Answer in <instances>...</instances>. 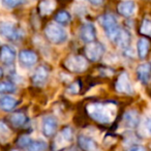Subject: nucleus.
Wrapping results in <instances>:
<instances>
[{"mask_svg":"<svg viewBox=\"0 0 151 151\" xmlns=\"http://www.w3.org/2000/svg\"><path fill=\"white\" fill-rule=\"evenodd\" d=\"M88 115L101 124H109L115 119L117 108L112 103H92L87 106Z\"/></svg>","mask_w":151,"mask_h":151,"instance_id":"obj_1","label":"nucleus"},{"mask_svg":"<svg viewBox=\"0 0 151 151\" xmlns=\"http://www.w3.org/2000/svg\"><path fill=\"white\" fill-rule=\"evenodd\" d=\"M73 141V130L70 126H65L54 138L52 144L53 151H62L66 149Z\"/></svg>","mask_w":151,"mask_h":151,"instance_id":"obj_2","label":"nucleus"},{"mask_svg":"<svg viewBox=\"0 0 151 151\" xmlns=\"http://www.w3.org/2000/svg\"><path fill=\"white\" fill-rule=\"evenodd\" d=\"M45 34L47 38L55 45H61L67 40L66 30L59 24L50 23L45 29Z\"/></svg>","mask_w":151,"mask_h":151,"instance_id":"obj_3","label":"nucleus"},{"mask_svg":"<svg viewBox=\"0 0 151 151\" xmlns=\"http://www.w3.org/2000/svg\"><path fill=\"white\" fill-rule=\"evenodd\" d=\"M85 57L91 62H96L104 56L106 48L101 42H91L85 47Z\"/></svg>","mask_w":151,"mask_h":151,"instance_id":"obj_4","label":"nucleus"},{"mask_svg":"<svg viewBox=\"0 0 151 151\" xmlns=\"http://www.w3.org/2000/svg\"><path fill=\"white\" fill-rule=\"evenodd\" d=\"M64 65L71 73H82L88 66L87 59L80 55H73L65 59Z\"/></svg>","mask_w":151,"mask_h":151,"instance_id":"obj_5","label":"nucleus"},{"mask_svg":"<svg viewBox=\"0 0 151 151\" xmlns=\"http://www.w3.org/2000/svg\"><path fill=\"white\" fill-rule=\"evenodd\" d=\"M99 23L104 27L106 33H107L108 37L110 40L113 38V36L115 35V33L119 29V26H118V21L113 15L111 14H107V15H104L99 18Z\"/></svg>","mask_w":151,"mask_h":151,"instance_id":"obj_6","label":"nucleus"},{"mask_svg":"<svg viewBox=\"0 0 151 151\" xmlns=\"http://www.w3.org/2000/svg\"><path fill=\"white\" fill-rule=\"evenodd\" d=\"M0 34L9 40H17L21 37L20 30L9 21H0Z\"/></svg>","mask_w":151,"mask_h":151,"instance_id":"obj_7","label":"nucleus"},{"mask_svg":"<svg viewBox=\"0 0 151 151\" xmlns=\"http://www.w3.org/2000/svg\"><path fill=\"white\" fill-rule=\"evenodd\" d=\"M116 90L119 93L123 94H132L134 93V88H132V82L129 80V77L126 73H121L118 77L115 84Z\"/></svg>","mask_w":151,"mask_h":151,"instance_id":"obj_8","label":"nucleus"},{"mask_svg":"<svg viewBox=\"0 0 151 151\" xmlns=\"http://www.w3.org/2000/svg\"><path fill=\"white\" fill-rule=\"evenodd\" d=\"M57 128H58V122H57V119L54 116L49 115V116H46V117L42 119V130L45 137H47V138L53 137L56 134Z\"/></svg>","mask_w":151,"mask_h":151,"instance_id":"obj_9","label":"nucleus"},{"mask_svg":"<svg viewBox=\"0 0 151 151\" xmlns=\"http://www.w3.org/2000/svg\"><path fill=\"white\" fill-rule=\"evenodd\" d=\"M111 40L115 42L116 46L119 47L120 49L125 50L129 46L130 40H132V36H130V33L127 30L123 29V28H119Z\"/></svg>","mask_w":151,"mask_h":151,"instance_id":"obj_10","label":"nucleus"},{"mask_svg":"<svg viewBox=\"0 0 151 151\" xmlns=\"http://www.w3.org/2000/svg\"><path fill=\"white\" fill-rule=\"evenodd\" d=\"M80 37L85 44L94 42L96 38V28L92 23H84L81 26Z\"/></svg>","mask_w":151,"mask_h":151,"instance_id":"obj_11","label":"nucleus"},{"mask_svg":"<svg viewBox=\"0 0 151 151\" xmlns=\"http://www.w3.org/2000/svg\"><path fill=\"white\" fill-rule=\"evenodd\" d=\"M17 57V51L9 45H3L0 49V61L5 65H11L14 63Z\"/></svg>","mask_w":151,"mask_h":151,"instance_id":"obj_12","label":"nucleus"},{"mask_svg":"<svg viewBox=\"0 0 151 151\" xmlns=\"http://www.w3.org/2000/svg\"><path fill=\"white\" fill-rule=\"evenodd\" d=\"M49 78V70L46 66L44 65H40L35 68L34 70V73L32 75V83H33L35 86L42 87L44 86L47 83Z\"/></svg>","mask_w":151,"mask_h":151,"instance_id":"obj_13","label":"nucleus"},{"mask_svg":"<svg viewBox=\"0 0 151 151\" xmlns=\"http://www.w3.org/2000/svg\"><path fill=\"white\" fill-rule=\"evenodd\" d=\"M78 144L82 151H101L99 144L90 137L83 136V134L79 136Z\"/></svg>","mask_w":151,"mask_h":151,"instance_id":"obj_14","label":"nucleus"},{"mask_svg":"<svg viewBox=\"0 0 151 151\" xmlns=\"http://www.w3.org/2000/svg\"><path fill=\"white\" fill-rule=\"evenodd\" d=\"M137 5L132 0H123L118 3L117 12L123 17H130L134 14Z\"/></svg>","mask_w":151,"mask_h":151,"instance_id":"obj_15","label":"nucleus"},{"mask_svg":"<svg viewBox=\"0 0 151 151\" xmlns=\"http://www.w3.org/2000/svg\"><path fill=\"white\" fill-rule=\"evenodd\" d=\"M123 123L127 128H136L140 124V115L136 110H129L123 116Z\"/></svg>","mask_w":151,"mask_h":151,"instance_id":"obj_16","label":"nucleus"},{"mask_svg":"<svg viewBox=\"0 0 151 151\" xmlns=\"http://www.w3.org/2000/svg\"><path fill=\"white\" fill-rule=\"evenodd\" d=\"M19 60L25 66H32L37 62V55L30 50H22L19 53Z\"/></svg>","mask_w":151,"mask_h":151,"instance_id":"obj_17","label":"nucleus"},{"mask_svg":"<svg viewBox=\"0 0 151 151\" xmlns=\"http://www.w3.org/2000/svg\"><path fill=\"white\" fill-rule=\"evenodd\" d=\"M19 101L11 95H3L0 97V109L4 112H11L16 109Z\"/></svg>","mask_w":151,"mask_h":151,"instance_id":"obj_18","label":"nucleus"},{"mask_svg":"<svg viewBox=\"0 0 151 151\" xmlns=\"http://www.w3.org/2000/svg\"><path fill=\"white\" fill-rule=\"evenodd\" d=\"M137 76L142 84L147 85L150 80V65L149 63L140 64L137 68Z\"/></svg>","mask_w":151,"mask_h":151,"instance_id":"obj_19","label":"nucleus"},{"mask_svg":"<svg viewBox=\"0 0 151 151\" xmlns=\"http://www.w3.org/2000/svg\"><path fill=\"white\" fill-rule=\"evenodd\" d=\"M9 122L14 127H23L27 123V116L23 112H16L9 116Z\"/></svg>","mask_w":151,"mask_h":151,"instance_id":"obj_20","label":"nucleus"},{"mask_svg":"<svg viewBox=\"0 0 151 151\" xmlns=\"http://www.w3.org/2000/svg\"><path fill=\"white\" fill-rule=\"evenodd\" d=\"M56 7V1L55 0H42L40 3V13L42 16H49Z\"/></svg>","mask_w":151,"mask_h":151,"instance_id":"obj_21","label":"nucleus"},{"mask_svg":"<svg viewBox=\"0 0 151 151\" xmlns=\"http://www.w3.org/2000/svg\"><path fill=\"white\" fill-rule=\"evenodd\" d=\"M149 47H150V42L147 38H140L137 44V51H138V55L140 59H145L148 55L149 52Z\"/></svg>","mask_w":151,"mask_h":151,"instance_id":"obj_22","label":"nucleus"},{"mask_svg":"<svg viewBox=\"0 0 151 151\" xmlns=\"http://www.w3.org/2000/svg\"><path fill=\"white\" fill-rule=\"evenodd\" d=\"M12 132L4 121H0V144H5L9 141Z\"/></svg>","mask_w":151,"mask_h":151,"instance_id":"obj_23","label":"nucleus"},{"mask_svg":"<svg viewBox=\"0 0 151 151\" xmlns=\"http://www.w3.org/2000/svg\"><path fill=\"white\" fill-rule=\"evenodd\" d=\"M17 90V87L14 83L9 82V81H3L0 82V94H11L15 93Z\"/></svg>","mask_w":151,"mask_h":151,"instance_id":"obj_24","label":"nucleus"},{"mask_svg":"<svg viewBox=\"0 0 151 151\" xmlns=\"http://www.w3.org/2000/svg\"><path fill=\"white\" fill-rule=\"evenodd\" d=\"M48 150V144L45 141L36 140L30 143L28 146V151H47Z\"/></svg>","mask_w":151,"mask_h":151,"instance_id":"obj_25","label":"nucleus"},{"mask_svg":"<svg viewBox=\"0 0 151 151\" xmlns=\"http://www.w3.org/2000/svg\"><path fill=\"white\" fill-rule=\"evenodd\" d=\"M71 20V16L68 12L66 11H61L55 16V21L60 25H65V24L69 23Z\"/></svg>","mask_w":151,"mask_h":151,"instance_id":"obj_26","label":"nucleus"},{"mask_svg":"<svg viewBox=\"0 0 151 151\" xmlns=\"http://www.w3.org/2000/svg\"><path fill=\"white\" fill-rule=\"evenodd\" d=\"M140 32L143 35H150L151 33V21L149 20V18H145L142 22V25L140 28Z\"/></svg>","mask_w":151,"mask_h":151,"instance_id":"obj_27","label":"nucleus"},{"mask_svg":"<svg viewBox=\"0 0 151 151\" xmlns=\"http://www.w3.org/2000/svg\"><path fill=\"white\" fill-rule=\"evenodd\" d=\"M31 142H32V139L30 138L29 136L23 134V136H21L18 139L17 144H18V146L21 147V148H28V146H29Z\"/></svg>","mask_w":151,"mask_h":151,"instance_id":"obj_28","label":"nucleus"},{"mask_svg":"<svg viewBox=\"0 0 151 151\" xmlns=\"http://www.w3.org/2000/svg\"><path fill=\"white\" fill-rule=\"evenodd\" d=\"M80 89H81L80 84H79L78 82H75L68 86V88H67V92L70 93V94H77V93L80 92Z\"/></svg>","mask_w":151,"mask_h":151,"instance_id":"obj_29","label":"nucleus"},{"mask_svg":"<svg viewBox=\"0 0 151 151\" xmlns=\"http://www.w3.org/2000/svg\"><path fill=\"white\" fill-rule=\"evenodd\" d=\"M25 1L26 0H4V3L6 4L7 7L13 9V7H16V6H18V5L23 4Z\"/></svg>","mask_w":151,"mask_h":151,"instance_id":"obj_30","label":"nucleus"},{"mask_svg":"<svg viewBox=\"0 0 151 151\" xmlns=\"http://www.w3.org/2000/svg\"><path fill=\"white\" fill-rule=\"evenodd\" d=\"M127 151H147V149L142 145H132L127 149Z\"/></svg>","mask_w":151,"mask_h":151,"instance_id":"obj_31","label":"nucleus"},{"mask_svg":"<svg viewBox=\"0 0 151 151\" xmlns=\"http://www.w3.org/2000/svg\"><path fill=\"white\" fill-rule=\"evenodd\" d=\"M88 1H90L93 5H99L101 2H103L104 0H88Z\"/></svg>","mask_w":151,"mask_h":151,"instance_id":"obj_32","label":"nucleus"},{"mask_svg":"<svg viewBox=\"0 0 151 151\" xmlns=\"http://www.w3.org/2000/svg\"><path fill=\"white\" fill-rule=\"evenodd\" d=\"M68 151H80V150L78 148H76V147H73V148L68 149Z\"/></svg>","mask_w":151,"mask_h":151,"instance_id":"obj_33","label":"nucleus"},{"mask_svg":"<svg viewBox=\"0 0 151 151\" xmlns=\"http://www.w3.org/2000/svg\"><path fill=\"white\" fill-rule=\"evenodd\" d=\"M3 76V71H2V68H1V67H0V78H1V77H2Z\"/></svg>","mask_w":151,"mask_h":151,"instance_id":"obj_34","label":"nucleus"},{"mask_svg":"<svg viewBox=\"0 0 151 151\" xmlns=\"http://www.w3.org/2000/svg\"><path fill=\"white\" fill-rule=\"evenodd\" d=\"M13 151H19V150H13Z\"/></svg>","mask_w":151,"mask_h":151,"instance_id":"obj_35","label":"nucleus"}]
</instances>
